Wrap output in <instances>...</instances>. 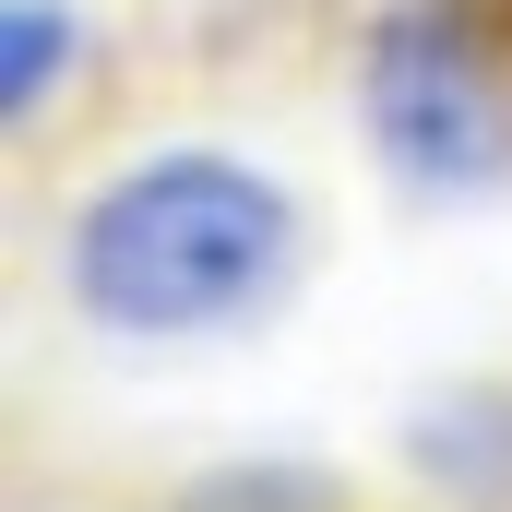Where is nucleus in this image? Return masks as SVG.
I'll return each mask as SVG.
<instances>
[{"label":"nucleus","instance_id":"f257e3e1","mask_svg":"<svg viewBox=\"0 0 512 512\" xmlns=\"http://www.w3.org/2000/svg\"><path fill=\"white\" fill-rule=\"evenodd\" d=\"M298 262V203L215 155V143H179L155 167L108 179L72 227V298L108 322V334H227L251 322L262 298L286 286Z\"/></svg>","mask_w":512,"mask_h":512},{"label":"nucleus","instance_id":"f03ea898","mask_svg":"<svg viewBox=\"0 0 512 512\" xmlns=\"http://www.w3.org/2000/svg\"><path fill=\"white\" fill-rule=\"evenodd\" d=\"M370 143L429 191H489L512 167V36L489 0H393L370 24Z\"/></svg>","mask_w":512,"mask_h":512},{"label":"nucleus","instance_id":"7ed1b4c3","mask_svg":"<svg viewBox=\"0 0 512 512\" xmlns=\"http://www.w3.org/2000/svg\"><path fill=\"white\" fill-rule=\"evenodd\" d=\"M72 48H84V24H72L60 0H12V12H0V60H12V72H0V96H12V120H36V108H48V84L72 72Z\"/></svg>","mask_w":512,"mask_h":512},{"label":"nucleus","instance_id":"20e7f679","mask_svg":"<svg viewBox=\"0 0 512 512\" xmlns=\"http://www.w3.org/2000/svg\"><path fill=\"white\" fill-rule=\"evenodd\" d=\"M203 512H322V501H310L298 477H227V489H215Z\"/></svg>","mask_w":512,"mask_h":512},{"label":"nucleus","instance_id":"39448f33","mask_svg":"<svg viewBox=\"0 0 512 512\" xmlns=\"http://www.w3.org/2000/svg\"><path fill=\"white\" fill-rule=\"evenodd\" d=\"M489 12H501V36H512V0H489Z\"/></svg>","mask_w":512,"mask_h":512}]
</instances>
